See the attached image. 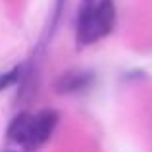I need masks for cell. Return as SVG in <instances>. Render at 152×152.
<instances>
[{
	"label": "cell",
	"instance_id": "6da1fadb",
	"mask_svg": "<svg viewBox=\"0 0 152 152\" xmlns=\"http://www.w3.org/2000/svg\"><path fill=\"white\" fill-rule=\"evenodd\" d=\"M60 123V114L54 108H42L35 112H21L8 125V141L18 145L21 150H37L50 141Z\"/></svg>",
	"mask_w": 152,
	"mask_h": 152
},
{
	"label": "cell",
	"instance_id": "5b68a950",
	"mask_svg": "<svg viewBox=\"0 0 152 152\" xmlns=\"http://www.w3.org/2000/svg\"><path fill=\"white\" fill-rule=\"evenodd\" d=\"M60 8H62V0H58V6H56V14H54V23L58 21V14H60Z\"/></svg>",
	"mask_w": 152,
	"mask_h": 152
},
{
	"label": "cell",
	"instance_id": "277c9868",
	"mask_svg": "<svg viewBox=\"0 0 152 152\" xmlns=\"http://www.w3.org/2000/svg\"><path fill=\"white\" fill-rule=\"evenodd\" d=\"M27 71H25V64H19V66H14L12 69L4 71V73H0V93L6 89H10V87L18 85V83H21L23 79H25Z\"/></svg>",
	"mask_w": 152,
	"mask_h": 152
},
{
	"label": "cell",
	"instance_id": "3957f363",
	"mask_svg": "<svg viewBox=\"0 0 152 152\" xmlns=\"http://www.w3.org/2000/svg\"><path fill=\"white\" fill-rule=\"evenodd\" d=\"M94 73L89 69H69L58 75L54 81V89L58 94H79L93 87Z\"/></svg>",
	"mask_w": 152,
	"mask_h": 152
},
{
	"label": "cell",
	"instance_id": "8992f818",
	"mask_svg": "<svg viewBox=\"0 0 152 152\" xmlns=\"http://www.w3.org/2000/svg\"><path fill=\"white\" fill-rule=\"evenodd\" d=\"M6 152H29V150H6Z\"/></svg>",
	"mask_w": 152,
	"mask_h": 152
},
{
	"label": "cell",
	"instance_id": "7a4b0ae2",
	"mask_svg": "<svg viewBox=\"0 0 152 152\" xmlns=\"http://www.w3.org/2000/svg\"><path fill=\"white\" fill-rule=\"evenodd\" d=\"M115 25V4L114 0H96L93 6L79 10L75 39L77 45L87 46L102 41L114 31Z\"/></svg>",
	"mask_w": 152,
	"mask_h": 152
}]
</instances>
